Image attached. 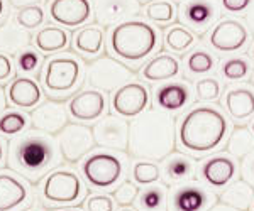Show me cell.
Here are the masks:
<instances>
[{
	"instance_id": "6da1fadb",
	"label": "cell",
	"mask_w": 254,
	"mask_h": 211,
	"mask_svg": "<svg viewBox=\"0 0 254 211\" xmlns=\"http://www.w3.org/2000/svg\"><path fill=\"white\" fill-rule=\"evenodd\" d=\"M176 145L175 120L165 112L149 110L129 125V152L141 161H165Z\"/></svg>"
},
{
	"instance_id": "7a4b0ae2",
	"label": "cell",
	"mask_w": 254,
	"mask_h": 211,
	"mask_svg": "<svg viewBox=\"0 0 254 211\" xmlns=\"http://www.w3.org/2000/svg\"><path fill=\"white\" fill-rule=\"evenodd\" d=\"M58 142L48 133L29 132L9 144V168L29 182H38L48 172H53L60 164Z\"/></svg>"
},
{
	"instance_id": "3957f363",
	"label": "cell",
	"mask_w": 254,
	"mask_h": 211,
	"mask_svg": "<svg viewBox=\"0 0 254 211\" xmlns=\"http://www.w3.org/2000/svg\"><path fill=\"white\" fill-rule=\"evenodd\" d=\"M229 122L214 107L200 105L183 115L178 125V140L185 151L193 154L212 152L224 142Z\"/></svg>"
},
{
	"instance_id": "277c9868",
	"label": "cell",
	"mask_w": 254,
	"mask_h": 211,
	"mask_svg": "<svg viewBox=\"0 0 254 211\" xmlns=\"http://www.w3.org/2000/svg\"><path fill=\"white\" fill-rule=\"evenodd\" d=\"M158 46V31L151 24L139 19H130L110 31L109 49L117 58L139 63L146 59Z\"/></svg>"
},
{
	"instance_id": "5b68a950",
	"label": "cell",
	"mask_w": 254,
	"mask_h": 211,
	"mask_svg": "<svg viewBox=\"0 0 254 211\" xmlns=\"http://www.w3.org/2000/svg\"><path fill=\"white\" fill-rule=\"evenodd\" d=\"M83 194V182L71 169H55L46 176L41 188V198L49 206L78 205Z\"/></svg>"
},
{
	"instance_id": "8992f818",
	"label": "cell",
	"mask_w": 254,
	"mask_h": 211,
	"mask_svg": "<svg viewBox=\"0 0 254 211\" xmlns=\"http://www.w3.org/2000/svg\"><path fill=\"white\" fill-rule=\"evenodd\" d=\"M81 76V64L73 56L51 58L43 70V86L49 95H66L76 88Z\"/></svg>"
},
{
	"instance_id": "52a82bcc",
	"label": "cell",
	"mask_w": 254,
	"mask_h": 211,
	"mask_svg": "<svg viewBox=\"0 0 254 211\" xmlns=\"http://www.w3.org/2000/svg\"><path fill=\"white\" fill-rule=\"evenodd\" d=\"M81 174L92 188L109 189L121 181L124 174V164L114 154L97 152L85 157L81 164Z\"/></svg>"
},
{
	"instance_id": "ba28073f",
	"label": "cell",
	"mask_w": 254,
	"mask_h": 211,
	"mask_svg": "<svg viewBox=\"0 0 254 211\" xmlns=\"http://www.w3.org/2000/svg\"><path fill=\"white\" fill-rule=\"evenodd\" d=\"M132 71L121 61L104 56L95 59L87 68V81L93 90L98 91H117L121 86L130 83Z\"/></svg>"
},
{
	"instance_id": "9c48e42d",
	"label": "cell",
	"mask_w": 254,
	"mask_h": 211,
	"mask_svg": "<svg viewBox=\"0 0 254 211\" xmlns=\"http://www.w3.org/2000/svg\"><path fill=\"white\" fill-rule=\"evenodd\" d=\"M56 142H58V147L63 159L71 162V164L83 159L97 145L93 130L81 124H68L58 133V140Z\"/></svg>"
},
{
	"instance_id": "30bf717a",
	"label": "cell",
	"mask_w": 254,
	"mask_h": 211,
	"mask_svg": "<svg viewBox=\"0 0 254 211\" xmlns=\"http://www.w3.org/2000/svg\"><path fill=\"white\" fill-rule=\"evenodd\" d=\"M214 205L215 194L195 182L175 186L168 198V211H208Z\"/></svg>"
},
{
	"instance_id": "8fae6325",
	"label": "cell",
	"mask_w": 254,
	"mask_h": 211,
	"mask_svg": "<svg viewBox=\"0 0 254 211\" xmlns=\"http://www.w3.org/2000/svg\"><path fill=\"white\" fill-rule=\"evenodd\" d=\"M129 125L124 117H119L116 113L102 117L92 128L95 144L110 151H129Z\"/></svg>"
},
{
	"instance_id": "7c38bea8",
	"label": "cell",
	"mask_w": 254,
	"mask_h": 211,
	"mask_svg": "<svg viewBox=\"0 0 254 211\" xmlns=\"http://www.w3.org/2000/svg\"><path fill=\"white\" fill-rule=\"evenodd\" d=\"M112 112L124 119H137L149 107V91L144 84L130 81L112 95Z\"/></svg>"
},
{
	"instance_id": "4fadbf2b",
	"label": "cell",
	"mask_w": 254,
	"mask_h": 211,
	"mask_svg": "<svg viewBox=\"0 0 254 211\" xmlns=\"http://www.w3.org/2000/svg\"><path fill=\"white\" fill-rule=\"evenodd\" d=\"M249 31L241 20L224 19L212 29L208 36V42L214 49L220 52H234L239 51L248 44Z\"/></svg>"
},
{
	"instance_id": "5bb4252c",
	"label": "cell",
	"mask_w": 254,
	"mask_h": 211,
	"mask_svg": "<svg viewBox=\"0 0 254 211\" xmlns=\"http://www.w3.org/2000/svg\"><path fill=\"white\" fill-rule=\"evenodd\" d=\"M92 2L90 0H53L49 5V15L60 26L76 29L92 17Z\"/></svg>"
},
{
	"instance_id": "9a60e30c",
	"label": "cell",
	"mask_w": 254,
	"mask_h": 211,
	"mask_svg": "<svg viewBox=\"0 0 254 211\" xmlns=\"http://www.w3.org/2000/svg\"><path fill=\"white\" fill-rule=\"evenodd\" d=\"M95 20L100 26H119L141 12L139 0H93Z\"/></svg>"
},
{
	"instance_id": "2e32d148",
	"label": "cell",
	"mask_w": 254,
	"mask_h": 211,
	"mask_svg": "<svg viewBox=\"0 0 254 211\" xmlns=\"http://www.w3.org/2000/svg\"><path fill=\"white\" fill-rule=\"evenodd\" d=\"M68 110L60 101H46L36 107L31 113V124L43 133H60L69 124Z\"/></svg>"
},
{
	"instance_id": "e0dca14e",
	"label": "cell",
	"mask_w": 254,
	"mask_h": 211,
	"mask_svg": "<svg viewBox=\"0 0 254 211\" xmlns=\"http://www.w3.org/2000/svg\"><path fill=\"white\" fill-rule=\"evenodd\" d=\"M107 108V100L98 90H81L68 103L69 115L78 122H93L100 119Z\"/></svg>"
},
{
	"instance_id": "ac0fdd59",
	"label": "cell",
	"mask_w": 254,
	"mask_h": 211,
	"mask_svg": "<svg viewBox=\"0 0 254 211\" xmlns=\"http://www.w3.org/2000/svg\"><path fill=\"white\" fill-rule=\"evenodd\" d=\"M31 203V189L10 172H0V211H20Z\"/></svg>"
},
{
	"instance_id": "d6986e66",
	"label": "cell",
	"mask_w": 254,
	"mask_h": 211,
	"mask_svg": "<svg viewBox=\"0 0 254 211\" xmlns=\"http://www.w3.org/2000/svg\"><path fill=\"white\" fill-rule=\"evenodd\" d=\"M202 179L212 188H225L237 176V162L227 154H215L203 161L200 168Z\"/></svg>"
},
{
	"instance_id": "ffe728a7",
	"label": "cell",
	"mask_w": 254,
	"mask_h": 211,
	"mask_svg": "<svg viewBox=\"0 0 254 211\" xmlns=\"http://www.w3.org/2000/svg\"><path fill=\"white\" fill-rule=\"evenodd\" d=\"M215 19V0H187L180 9V20L196 32H203Z\"/></svg>"
},
{
	"instance_id": "44dd1931",
	"label": "cell",
	"mask_w": 254,
	"mask_h": 211,
	"mask_svg": "<svg viewBox=\"0 0 254 211\" xmlns=\"http://www.w3.org/2000/svg\"><path fill=\"white\" fill-rule=\"evenodd\" d=\"M7 98L14 107L24 108V110H31V108L39 107L43 101V90L29 76H19L14 81H10L9 88H7Z\"/></svg>"
},
{
	"instance_id": "7402d4cb",
	"label": "cell",
	"mask_w": 254,
	"mask_h": 211,
	"mask_svg": "<svg viewBox=\"0 0 254 211\" xmlns=\"http://www.w3.org/2000/svg\"><path fill=\"white\" fill-rule=\"evenodd\" d=\"M225 108L234 120L241 122L254 115V91L249 86H236L225 93Z\"/></svg>"
},
{
	"instance_id": "603a6c76",
	"label": "cell",
	"mask_w": 254,
	"mask_h": 211,
	"mask_svg": "<svg viewBox=\"0 0 254 211\" xmlns=\"http://www.w3.org/2000/svg\"><path fill=\"white\" fill-rule=\"evenodd\" d=\"M31 36L29 31L20 27L15 19H10L0 26V52H9V54H15V52H22L29 49Z\"/></svg>"
},
{
	"instance_id": "cb8c5ba5",
	"label": "cell",
	"mask_w": 254,
	"mask_h": 211,
	"mask_svg": "<svg viewBox=\"0 0 254 211\" xmlns=\"http://www.w3.org/2000/svg\"><path fill=\"white\" fill-rule=\"evenodd\" d=\"M158 107L165 112H178L188 103L190 100V88L187 83H168L156 90L154 95Z\"/></svg>"
},
{
	"instance_id": "d4e9b609",
	"label": "cell",
	"mask_w": 254,
	"mask_h": 211,
	"mask_svg": "<svg viewBox=\"0 0 254 211\" xmlns=\"http://www.w3.org/2000/svg\"><path fill=\"white\" fill-rule=\"evenodd\" d=\"M165 179L170 184H185L195 177V164L185 154H170L163 162Z\"/></svg>"
},
{
	"instance_id": "484cf974",
	"label": "cell",
	"mask_w": 254,
	"mask_h": 211,
	"mask_svg": "<svg viewBox=\"0 0 254 211\" xmlns=\"http://www.w3.org/2000/svg\"><path fill=\"white\" fill-rule=\"evenodd\" d=\"M182 66H180V61L173 58L170 54H159L156 58H153L149 63L142 68L141 76L146 81L151 83H158V81H166L173 80L180 75Z\"/></svg>"
},
{
	"instance_id": "4316f807",
	"label": "cell",
	"mask_w": 254,
	"mask_h": 211,
	"mask_svg": "<svg viewBox=\"0 0 254 211\" xmlns=\"http://www.w3.org/2000/svg\"><path fill=\"white\" fill-rule=\"evenodd\" d=\"M220 203L237 211H251L254 203V188L246 181L231 182L220 194Z\"/></svg>"
},
{
	"instance_id": "83f0119b",
	"label": "cell",
	"mask_w": 254,
	"mask_h": 211,
	"mask_svg": "<svg viewBox=\"0 0 254 211\" xmlns=\"http://www.w3.org/2000/svg\"><path fill=\"white\" fill-rule=\"evenodd\" d=\"M34 42L38 46V49L44 54H51V52H60L66 49L69 44V36L68 32L61 27L56 26H48L43 27L34 38Z\"/></svg>"
},
{
	"instance_id": "f1b7e54d",
	"label": "cell",
	"mask_w": 254,
	"mask_h": 211,
	"mask_svg": "<svg viewBox=\"0 0 254 211\" xmlns=\"http://www.w3.org/2000/svg\"><path fill=\"white\" fill-rule=\"evenodd\" d=\"M104 31L98 26H85L75 34V49L85 56H95L104 49Z\"/></svg>"
},
{
	"instance_id": "f546056e",
	"label": "cell",
	"mask_w": 254,
	"mask_h": 211,
	"mask_svg": "<svg viewBox=\"0 0 254 211\" xmlns=\"http://www.w3.org/2000/svg\"><path fill=\"white\" fill-rule=\"evenodd\" d=\"M139 211H168V193L165 186L151 184L137 196Z\"/></svg>"
},
{
	"instance_id": "4dcf8cb0",
	"label": "cell",
	"mask_w": 254,
	"mask_h": 211,
	"mask_svg": "<svg viewBox=\"0 0 254 211\" xmlns=\"http://www.w3.org/2000/svg\"><path fill=\"white\" fill-rule=\"evenodd\" d=\"M254 151V133L248 127H236L227 140V152L234 157H244Z\"/></svg>"
},
{
	"instance_id": "1f68e13d",
	"label": "cell",
	"mask_w": 254,
	"mask_h": 211,
	"mask_svg": "<svg viewBox=\"0 0 254 211\" xmlns=\"http://www.w3.org/2000/svg\"><path fill=\"white\" fill-rule=\"evenodd\" d=\"M195 34L183 26H173L165 32V46L173 52H185L195 44Z\"/></svg>"
},
{
	"instance_id": "d6a6232c",
	"label": "cell",
	"mask_w": 254,
	"mask_h": 211,
	"mask_svg": "<svg viewBox=\"0 0 254 211\" xmlns=\"http://www.w3.org/2000/svg\"><path fill=\"white\" fill-rule=\"evenodd\" d=\"M27 125H29V119L20 112H7L0 117V133L2 135H20L27 128Z\"/></svg>"
},
{
	"instance_id": "836d02e7",
	"label": "cell",
	"mask_w": 254,
	"mask_h": 211,
	"mask_svg": "<svg viewBox=\"0 0 254 211\" xmlns=\"http://www.w3.org/2000/svg\"><path fill=\"white\" fill-rule=\"evenodd\" d=\"M132 177L137 184L151 186L161 177V169L156 162L153 161H139L132 168Z\"/></svg>"
},
{
	"instance_id": "e575fe53",
	"label": "cell",
	"mask_w": 254,
	"mask_h": 211,
	"mask_svg": "<svg viewBox=\"0 0 254 211\" xmlns=\"http://www.w3.org/2000/svg\"><path fill=\"white\" fill-rule=\"evenodd\" d=\"M146 17L156 24H168L175 17V5L168 0H154L146 7Z\"/></svg>"
},
{
	"instance_id": "d590c367",
	"label": "cell",
	"mask_w": 254,
	"mask_h": 211,
	"mask_svg": "<svg viewBox=\"0 0 254 211\" xmlns=\"http://www.w3.org/2000/svg\"><path fill=\"white\" fill-rule=\"evenodd\" d=\"M220 73L225 80L229 81H239L244 80L246 76L251 73V64L249 61H246L244 58H231L227 61H224Z\"/></svg>"
},
{
	"instance_id": "8d00e7d4",
	"label": "cell",
	"mask_w": 254,
	"mask_h": 211,
	"mask_svg": "<svg viewBox=\"0 0 254 211\" xmlns=\"http://www.w3.org/2000/svg\"><path fill=\"white\" fill-rule=\"evenodd\" d=\"M187 66H188V70H190V73H193V75H205V73L214 70L215 61H214V56L208 51L196 49L188 56Z\"/></svg>"
},
{
	"instance_id": "74e56055",
	"label": "cell",
	"mask_w": 254,
	"mask_h": 211,
	"mask_svg": "<svg viewBox=\"0 0 254 211\" xmlns=\"http://www.w3.org/2000/svg\"><path fill=\"white\" fill-rule=\"evenodd\" d=\"M15 20L26 31L38 29L41 24L44 22V10L39 5L24 7V9H19V12L15 14Z\"/></svg>"
},
{
	"instance_id": "f35d334b",
	"label": "cell",
	"mask_w": 254,
	"mask_h": 211,
	"mask_svg": "<svg viewBox=\"0 0 254 211\" xmlns=\"http://www.w3.org/2000/svg\"><path fill=\"white\" fill-rule=\"evenodd\" d=\"M137 196H139L137 184H134V182H130V181H124L112 194L114 201H116L119 206H122V208L132 205V203L137 200Z\"/></svg>"
},
{
	"instance_id": "ab89813d",
	"label": "cell",
	"mask_w": 254,
	"mask_h": 211,
	"mask_svg": "<svg viewBox=\"0 0 254 211\" xmlns=\"http://www.w3.org/2000/svg\"><path fill=\"white\" fill-rule=\"evenodd\" d=\"M195 91L198 100L202 101H214L220 96V83L215 78H203L196 81Z\"/></svg>"
},
{
	"instance_id": "60d3db41",
	"label": "cell",
	"mask_w": 254,
	"mask_h": 211,
	"mask_svg": "<svg viewBox=\"0 0 254 211\" xmlns=\"http://www.w3.org/2000/svg\"><path fill=\"white\" fill-rule=\"evenodd\" d=\"M39 64H41V58H39V54L36 51L26 49V51L19 52V56H17V68L22 73H27V75H31V73H34L36 70H38Z\"/></svg>"
},
{
	"instance_id": "b9f144b4",
	"label": "cell",
	"mask_w": 254,
	"mask_h": 211,
	"mask_svg": "<svg viewBox=\"0 0 254 211\" xmlns=\"http://www.w3.org/2000/svg\"><path fill=\"white\" fill-rule=\"evenodd\" d=\"M116 201L109 194H92L85 201V210L87 211H114Z\"/></svg>"
},
{
	"instance_id": "7bdbcfd3",
	"label": "cell",
	"mask_w": 254,
	"mask_h": 211,
	"mask_svg": "<svg viewBox=\"0 0 254 211\" xmlns=\"http://www.w3.org/2000/svg\"><path fill=\"white\" fill-rule=\"evenodd\" d=\"M241 176H243V181L254 188V151L248 154L241 162Z\"/></svg>"
},
{
	"instance_id": "ee69618b",
	"label": "cell",
	"mask_w": 254,
	"mask_h": 211,
	"mask_svg": "<svg viewBox=\"0 0 254 211\" xmlns=\"http://www.w3.org/2000/svg\"><path fill=\"white\" fill-rule=\"evenodd\" d=\"M14 75V64H12V59L7 54L0 52V83H5L9 81Z\"/></svg>"
},
{
	"instance_id": "f6af8a7d",
	"label": "cell",
	"mask_w": 254,
	"mask_h": 211,
	"mask_svg": "<svg viewBox=\"0 0 254 211\" xmlns=\"http://www.w3.org/2000/svg\"><path fill=\"white\" fill-rule=\"evenodd\" d=\"M220 3H222L224 10L236 14V12H243L248 7H251L253 0H220Z\"/></svg>"
},
{
	"instance_id": "bcb514c9",
	"label": "cell",
	"mask_w": 254,
	"mask_h": 211,
	"mask_svg": "<svg viewBox=\"0 0 254 211\" xmlns=\"http://www.w3.org/2000/svg\"><path fill=\"white\" fill-rule=\"evenodd\" d=\"M9 2L15 9H24V7H29V5H38L41 0H9Z\"/></svg>"
},
{
	"instance_id": "7dc6e473",
	"label": "cell",
	"mask_w": 254,
	"mask_h": 211,
	"mask_svg": "<svg viewBox=\"0 0 254 211\" xmlns=\"http://www.w3.org/2000/svg\"><path fill=\"white\" fill-rule=\"evenodd\" d=\"M246 27H248L249 32H251V34L254 36V2L251 3L248 15H246Z\"/></svg>"
},
{
	"instance_id": "c3c4849f",
	"label": "cell",
	"mask_w": 254,
	"mask_h": 211,
	"mask_svg": "<svg viewBox=\"0 0 254 211\" xmlns=\"http://www.w3.org/2000/svg\"><path fill=\"white\" fill-rule=\"evenodd\" d=\"M7 95H5V90H3L2 86H0V117H2V112L5 110V107H7Z\"/></svg>"
},
{
	"instance_id": "681fc988",
	"label": "cell",
	"mask_w": 254,
	"mask_h": 211,
	"mask_svg": "<svg viewBox=\"0 0 254 211\" xmlns=\"http://www.w3.org/2000/svg\"><path fill=\"white\" fill-rule=\"evenodd\" d=\"M208 211H237L234 208H231V206H227V205H224V203H219V205H214Z\"/></svg>"
},
{
	"instance_id": "f907efd6",
	"label": "cell",
	"mask_w": 254,
	"mask_h": 211,
	"mask_svg": "<svg viewBox=\"0 0 254 211\" xmlns=\"http://www.w3.org/2000/svg\"><path fill=\"white\" fill-rule=\"evenodd\" d=\"M3 159H5V151H3V142L0 140V164L3 162Z\"/></svg>"
},
{
	"instance_id": "816d5d0a",
	"label": "cell",
	"mask_w": 254,
	"mask_h": 211,
	"mask_svg": "<svg viewBox=\"0 0 254 211\" xmlns=\"http://www.w3.org/2000/svg\"><path fill=\"white\" fill-rule=\"evenodd\" d=\"M3 12H5V3H3V0H0V19H2Z\"/></svg>"
},
{
	"instance_id": "f5cc1de1",
	"label": "cell",
	"mask_w": 254,
	"mask_h": 211,
	"mask_svg": "<svg viewBox=\"0 0 254 211\" xmlns=\"http://www.w3.org/2000/svg\"><path fill=\"white\" fill-rule=\"evenodd\" d=\"M58 211H80V210H73V208H64V210H58Z\"/></svg>"
},
{
	"instance_id": "db71d44e",
	"label": "cell",
	"mask_w": 254,
	"mask_h": 211,
	"mask_svg": "<svg viewBox=\"0 0 254 211\" xmlns=\"http://www.w3.org/2000/svg\"><path fill=\"white\" fill-rule=\"evenodd\" d=\"M121 211H136V210H132V208H122Z\"/></svg>"
},
{
	"instance_id": "11a10c76",
	"label": "cell",
	"mask_w": 254,
	"mask_h": 211,
	"mask_svg": "<svg viewBox=\"0 0 254 211\" xmlns=\"http://www.w3.org/2000/svg\"><path fill=\"white\" fill-rule=\"evenodd\" d=\"M251 56H253V58H254V46H253V49H251Z\"/></svg>"
},
{
	"instance_id": "9f6ffc18",
	"label": "cell",
	"mask_w": 254,
	"mask_h": 211,
	"mask_svg": "<svg viewBox=\"0 0 254 211\" xmlns=\"http://www.w3.org/2000/svg\"><path fill=\"white\" fill-rule=\"evenodd\" d=\"M251 130H253V133H254V122H253V125H251Z\"/></svg>"
},
{
	"instance_id": "6f0895ef",
	"label": "cell",
	"mask_w": 254,
	"mask_h": 211,
	"mask_svg": "<svg viewBox=\"0 0 254 211\" xmlns=\"http://www.w3.org/2000/svg\"><path fill=\"white\" fill-rule=\"evenodd\" d=\"M253 211H254V203H253Z\"/></svg>"
}]
</instances>
